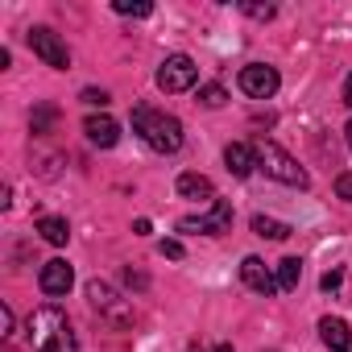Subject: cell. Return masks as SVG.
Masks as SVG:
<instances>
[{
    "mask_svg": "<svg viewBox=\"0 0 352 352\" xmlns=\"http://www.w3.org/2000/svg\"><path fill=\"white\" fill-rule=\"evenodd\" d=\"M236 83H241V91L253 96V100H274L278 87H282L278 71L265 67V63H249V67H241V79H236Z\"/></svg>",
    "mask_w": 352,
    "mask_h": 352,
    "instance_id": "cell-8",
    "label": "cell"
},
{
    "mask_svg": "<svg viewBox=\"0 0 352 352\" xmlns=\"http://www.w3.org/2000/svg\"><path fill=\"white\" fill-rule=\"evenodd\" d=\"M224 162H228V170L236 174V179H249V174L257 170V149H253L249 141H232V145L224 149Z\"/></svg>",
    "mask_w": 352,
    "mask_h": 352,
    "instance_id": "cell-12",
    "label": "cell"
},
{
    "mask_svg": "<svg viewBox=\"0 0 352 352\" xmlns=\"http://www.w3.org/2000/svg\"><path fill=\"white\" fill-rule=\"evenodd\" d=\"M344 104H348V108H352V75H348V79H344Z\"/></svg>",
    "mask_w": 352,
    "mask_h": 352,
    "instance_id": "cell-26",
    "label": "cell"
},
{
    "mask_svg": "<svg viewBox=\"0 0 352 352\" xmlns=\"http://www.w3.org/2000/svg\"><path fill=\"white\" fill-rule=\"evenodd\" d=\"M298 282H302V261L298 257H282L278 261V290L290 294V290H298Z\"/></svg>",
    "mask_w": 352,
    "mask_h": 352,
    "instance_id": "cell-16",
    "label": "cell"
},
{
    "mask_svg": "<svg viewBox=\"0 0 352 352\" xmlns=\"http://www.w3.org/2000/svg\"><path fill=\"white\" fill-rule=\"evenodd\" d=\"M133 133H141V141L157 153H179L183 149V120L170 112H153L145 104L133 108Z\"/></svg>",
    "mask_w": 352,
    "mask_h": 352,
    "instance_id": "cell-2",
    "label": "cell"
},
{
    "mask_svg": "<svg viewBox=\"0 0 352 352\" xmlns=\"http://www.w3.org/2000/svg\"><path fill=\"white\" fill-rule=\"evenodd\" d=\"M157 249H162V257H170V261H179V257H183V241H162Z\"/></svg>",
    "mask_w": 352,
    "mask_h": 352,
    "instance_id": "cell-24",
    "label": "cell"
},
{
    "mask_svg": "<svg viewBox=\"0 0 352 352\" xmlns=\"http://www.w3.org/2000/svg\"><path fill=\"white\" fill-rule=\"evenodd\" d=\"M83 133H87V141L100 145V149H112V145L120 141V124H116L112 116H104V112H100V116H87V120H83Z\"/></svg>",
    "mask_w": 352,
    "mask_h": 352,
    "instance_id": "cell-11",
    "label": "cell"
},
{
    "mask_svg": "<svg viewBox=\"0 0 352 352\" xmlns=\"http://www.w3.org/2000/svg\"><path fill=\"white\" fill-rule=\"evenodd\" d=\"M253 232H257V236H265V241H286L294 228H290V224H282V220H274V216H253Z\"/></svg>",
    "mask_w": 352,
    "mask_h": 352,
    "instance_id": "cell-17",
    "label": "cell"
},
{
    "mask_svg": "<svg viewBox=\"0 0 352 352\" xmlns=\"http://www.w3.org/2000/svg\"><path fill=\"white\" fill-rule=\"evenodd\" d=\"M54 116H58L54 108H38V112H34V120H30V124H34V133H46V129L54 124Z\"/></svg>",
    "mask_w": 352,
    "mask_h": 352,
    "instance_id": "cell-20",
    "label": "cell"
},
{
    "mask_svg": "<svg viewBox=\"0 0 352 352\" xmlns=\"http://www.w3.org/2000/svg\"><path fill=\"white\" fill-rule=\"evenodd\" d=\"M108 100H112V96H108V91H100V87H83V104H91V108H96V104H100V108H104V104H108Z\"/></svg>",
    "mask_w": 352,
    "mask_h": 352,
    "instance_id": "cell-23",
    "label": "cell"
},
{
    "mask_svg": "<svg viewBox=\"0 0 352 352\" xmlns=\"http://www.w3.org/2000/svg\"><path fill=\"white\" fill-rule=\"evenodd\" d=\"M30 50H34L46 67H54V71H67V67H71L67 42H63L54 30H46V25H34V30H30Z\"/></svg>",
    "mask_w": 352,
    "mask_h": 352,
    "instance_id": "cell-6",
    "label": "cell"
},
{
    "mask_svg": "<svg viewBox=\"0 0 352 352\" xmlns=\"http://www.w3.org/2000/svg\"><path fill=\"white\" fill-rule=\"evenodd\" d=\"M241 282L257 294H278V274L261 261V257H245L241 261Z\"/></svg>",
    "mask_w": 352,
    "mask_h": 352,
    "instance_id": "cell-10",
    "label": "cell"
},
{
    "mask_svg": "<svg viewBox=\"0 0 352 352\" xmlns=\"http://www.w3.org/2000/svg\"><path fill=\"white\" fill-rule=\"evenodd\" d=\"M253 149H257V166L270 174V179H278V183H286V187H307L311 179H307V170L282 149V145H274V141H253Z\"/></svg>",
    "mask_w": 352,
    "mask_h": 352,
    "instance_id": "cell-3",
    "label": "cell"
},
{
    "mask_svg": "<svg viewBox=\"0 0 352 352\" xmlns=\"http://www.w3.org/2000/svg\"><path fill=\"white\" fill-rule=\"evenodd\" d=\"M212 352H232V344H216V348H212Z\"/></svg>",
    "mask_w": 352,
    "mask_h": 352,
    "instance_id": "cell-28",
    "label": "cell"
},
{
    "mask_svg": "<svg viewBox=\"0 0 352 352\" xmlns=\"http://www.w3.org/2000/svg\"><path fill=\"white\" fill-rule=\"evenodd\" d=\"M87 302H91L104 319H112V323H120V327L133 323V302H124V298H120L108 282H100V278L87 282Z\"/></svg>",
    "mask_w": 352,
    "mask_h": 352,
    "instance_id": "cell-5",
    "label": "cell"
},
{
    "mask_svg": "<svg viewBox=\"0 0 352 352\" xmlns=\"http://www.w3.org/2000/svg\"><path fill=\"white\" fill-rule=\"evenodd\" d=\"M344 141H348V149H352V120H348V129H344Z\"/></svg>",
    "mask_w": 352,
    "mask_h": 352,
    "instance_id": "cell-27",
    "label": "cell"
},
{
    "mask_svg": "<svg viewBox=\"0 0 352 352\" xmlns=\"http://www.w3.org/2000/svg\"><path fill=\"white\" fill-rule=\"evenodd\" d=\"M179 195L183 199H216V187H212V179L208 174H195V170H187V174H179Z\"/></svg>",
    "mask_w": 352,
    "mask_h": 352,
    "instance_id": "cell-14",
    "label": "cell"
},
{
    "mask_svg": "<svg viewBox=\"0 0 352 352\" xmlns=\"http://www.w3.org/2000/svg\"><path fill=\"white\" fill-rule=\"evenodd\" d=\"M38 282H42V294H50V298H63V294L71 290V282H75V270H71L63 257H54V261H46V265H42Z\"/></svg>",
    "mask_w": 352,
    "mask_h": 352,
    "instance_id": "cell-9",
    "label": "cell"
},
{
    "mask_svg": "<svg viewBox=\"0 0 352 352\" xmlns=\"http://www.w3.org/2000/svg\"><path fill=\"white\" fill-rule=\"evenodd\" d=\"M195 79H199V67H195V58H191V54H166V58H162V67H157V87H162L166 96L191 91V87H195Z\"/></svg>",
    "mask_w": 352,
    "mask_h": 352,
    "instance_id": "cell-4",
    "label": "cell"
},
{
    "mask_svg": "<svg viewBox=\"0 0 352 352\" xmlns=\"http://www.w3.org/2000/svg\"><path fill=\"white\" fill-rule=\"evenodd\" d=\"M120 17H149L153 13V5H145V0H137V5H133V0H116V5H112Z\"/></svg>",
    "mask_w": 352,
    "mask_h": 352,
    "instance_id": "cell-19",
    "label": "cell"
},
{
    "mask_svg": "<svg viewBox=\"0 0 352 352\" xmlns=\"http://www.w3.org/2000/svg\"><path fill=\"white\" fill-rule=\"evenodd\" d=\"M25 336H30V348H34V352H79V340H75V331H71V319H67V311L54 307V302H46V307H38V311L30 315Z\"/></svg>",
    "mask_w": 352,
    "mask_h": 352,
    "instance_id": "cell-1",
    "label": "cell"
},
{
    "mask_svg": "<svg viewBox=\"0 0 352 352\" xmlns=\"http://www.w3.org/2000/svg\"><path fill=\"white\" fill-rule=\"evenodd\" d=\"M340 282H344V270H327L323 274V290H340Z\"/></svg>",
    "mask_w": 352,
    "mask_h": 352,
    "instance_id": "cell-25",
    "label": "cell"
},
{
    "mask_svg": "<svg viewBox=\"0 0 352 352\" xmlns=\"http://www.w3.org/2000/svg\"><path fill=\"white\" fill-rule=\"evenodd\" d=\"M232 228V204L228 199H212V212H199V216H183L179 220V232H208V236H220Z\"/></svg>",
    "mask_w": 352,
    "mask_h": 352,
    "instance_id": "cell-7",
    "label": "cell"
},
{
    "mask_svg": "<svg viewBox=\"0 0 352 352\" xmlns=\"http://www.w3.org/2000/svg\"><path fill=\"white\" fill-rule=\"evenodd\" d=\"M241 9H245L253 21H274V13H278L274 5H241Z\"/></svg>",
    "mask_w": 352,
    "mask_h": 352,
    "instance_id": "cell-21",
    "label": "cell"
},
{
    "mask_svg": "<svg viewBox=\"0 0 352 352\" xmlns=\"http://www.w3.org/2000/svg\"><path fill=\"white\" fill-rule=\"evenodd\" d=\"M336 195L352 204V170H344V174H340V179H336Z\"/></svg>",
    "mask_w": 352,
    "mask_h": 352,
    "instance_id": "cell-22",
    "label": "cell"
},
{
    "mask_svg": "<svg viewBox=\"0 0 352 352\" xmlns=\"http://www.w3.org/2000/svg\"><path fill=\"white\" fill-rule=\"evenodd\" d=\"M38 232H42L46 245H67V241H71V224H67L63 216H42V220H38Z\"/></svg>",
    "mask_w": 352,
    "mask_h": 352,
    "instance_id": "cell-15",
    "label": "cell"
},
{
    "mask_svg": "<svg viewBox=\"0 0 352 352\" xmlns=\"http://www.w3.org/2000/svg\"><path fill=\"white\" fill-rule=\"evenodd\" d=\"M319 336H323V344H327L331 352H352V331H348L344 319H336V315L319 319Z\"/></svg>",
    "mask_w": 352,
    "mask_h": 352,
    "instance_id": "cell-13",
    "label": "cell"
},
{
    "mask_svg": "<svg viewBox=\"0 0 352 352\" xmlns=\"http://www.w3.org/2000/svg\"><path fill=\"white\" fill-rule=\"evenodd\" d=\"M224 100H228V91H224L220 83H204V87H199V104H204V108H220Z\"/></svg>",
    "mask_w": 352,
    "mask_h": 352,
    "instance_id": "cell-18",
    "label": "cell"
}]
</instances>
